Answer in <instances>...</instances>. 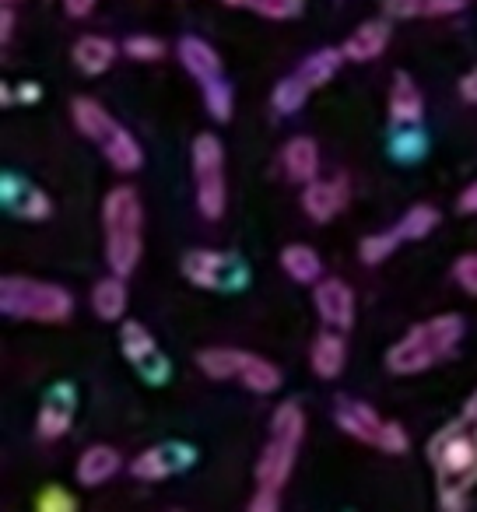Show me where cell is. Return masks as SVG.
<instances>
[{"mask_svg":"<svg viewBox=\"0 0 477 512\" xmlns=\"http://www.w3.org/2000/svg\"><path fill=\"white\" fill-rule=\"evenodd\" d=\"M463 337V320L456 313H442L428 323L411 327L390 351H386V369L393 376H418L432 369L439 358L453 355V348Z\"/></svg>","mask_w":477,"mask_h":512,"instance_id":"1","label":"cell"},{"mask_svg":"<svg viewBox=\"0 0 477 512\" xmlns=\"http://www.w3.org/2000/svg\"><path fill=\"white\" fill-rule=\"evenodd\" d=\"M141 197L130 186H116L102 200V232H106V260L116 274H130L141 260Z\"/></svg>","mask_w":477,"mask_h":512,"instance_id":"2","label":"cell"},{"mask_svg":"<svg viewBox=\"0 0 477 512\" xmlns=\"http://www.w3.org/2000/svg\"><path fill=\"white\" fill-rule=\"evenodd\" d=\"M428 463L435 470L439 488H463L477 484V425L463 418L460 425H446L428 442Z\"/></svg>","mask_w":477,"mask_h":512,"instance_id":"3","label":"cell"},{"mask_svg":"<svg viewBox=\"0 0 477 512\" xmlns=\"http://www.w3.org/2000/svg\"><path fill=\"white\" fill-rule=\"evenodd\" d=\"M0 309L11 320H32V323H64L74 309V299L67 288L50 285L36 278H8L0 281Z\"/></svg>","mask_w":477,"mask_h":512,"instance_id":"4","label":"cell"},{"mask_svg":"<svg viewBox=\"0 0 477 512\" xmlns=\"http://www.w3.org/2000/svg\"><path fill=\"white\" fill-rule=\"evenodd\" d=\"M193 176H197V207L204 218L225 214V151L214 134L193 141Z\"/></svg>","mask_w":477,"mask_h":512,"instance_id":"5","label":"cell"},{"mask_svg":"<svg viewBox=\"0 0 477 512\" xmlns=\"http://www.w3.org/2000/svg\"><path fill=\"white\" fill-rule=\"evenodd\" d=\"M183 274L190 285L204 292H235L250 281L243 260L232 253H218V249H190L183 256Z\"/></svg>","mask_w":477,"mask_h":512,"instance_id":"6","label":"cell"},{"mask_svg":"<svg viewBox=\"0 0 477 512\" xmlns=\"http://www.w3.org/2000/svg\"><path fill=\"white\" fill-rule=\"evenodd\" d=\"M120 348H123V358L141 372L148 383H165L169 379V358L158 351L155 337L144 323L130 320L120 327Z\"/></svg>","mask_w":477,"mask_h":512,"instance_id":"7","label":"cell"},{"mask_svg":"<svg viewBox=\"0 0 477 512\" xmlns=\"http://www.w3.org/2000/svg\"><path fill=\"white\" fill-rule=\"evenodd\" d=\"M74 411H78V393H74V386L71 383L50 386L36 418L39 439L53 442V439H60V435H67V428H71V421H74Z\"/></svg>","mask_w":477,"mask_h":512,"instance_id":"8","label":"cell"},{"mask_svg":"<svg viewBox=\"0 0 477 512\" xmlns=\"http://www.w3.org/2000/svg\"><path fill=\"white\" fill-rule=\"evenodd\" d=\"M313 302H316V313H320V320L327 323V327L348 330L351 323H355V292H351L341 278L316 281Z\"/></svg>","mask_w":477,"mask_h":512,"instance_id":"9","label":"cell"},{"mask_svg":"<svg viewBox=\"0 0 477 512\" xmlns=\"http://www.w3.org/2000/svg\"><path fill=\"white\" fill-rule=\"evenodd\" d=\"M193 463V449L179 446V442H165V446H151L130 463V474L137 481H162V477L176 474V470L190 467Z\"/></svg>","mask_w":477,"mask_h":512,"instance_id":"10","label":"cell"},{"mask_svg":"<svg viewBox=\"0 0 477 512\" xmlns=\"http://www.w3.org/2000/svg\"><path fill=\"white\" fill-rule=\"evenodd\" d=\"M348 197H351V186L344 176H334V179H313L306 183V193H302V207L313 221H330L348 207Z\"/></svg>","mask_w":477,"mask_h":512,"instance_id":"11","label":"cell"},{"mask_svg":"<svg viewBox=\"0 0 477 512\" xmlns=\"http://www.w3.org/2000/svg\"><path fill=\"white\" fill-rule=\"evenodd\" d=\"M334 421L344 435H351V439H358V442H369V446H379V435H383V425H386L369 404L348 400V397L337 400Z\"/></svg>","mask_w":477,"mask_h":512,"instance_id":"12","label":"cell"},{"mask_svg":"<svg viewBox=\"0 0 477 512\" xmlns=\"http://www.w3.org/2000/svg\"><path fill=\"white\" fill-rule=\"evenodd\" d=\"M295 449H299L295 442L271 435V442H267L264 456H260V463H257V488H271V491L285 488L295 467Z\"/></svg>","mask_w":477,"mask_h":512,"instance_id":"13","label":"cell"},{"mask_svg":"<svg viewBox=\"0 0 477 512\" xmlns=\"http://www.w3.org/2000/svg\"><path fill=\"white\" fill-rule=\"evenodd\" d=\"M386 43H390V25L386 22H362L348 39H344L341 50L351 64H369V60H376L379 53L386 50Z\"/></svg>","mask_w":477,"mask_h":512,"instance_id":"14","label":"cell"},{"mask_svg":"<svg viewBox=\"0 0 477 512\" xmlns=\"http://www.w3.org/2000/svg\"><path fill=\"white\" fill-rule=\"evenodd\" d=\"M281 165H285L288 179H295V183H313L320 176V148H316L313 137H292L285 144Z\"/></svg>","mask_w":477,"mask_h":512,"instance_id":"15","label":"cell"},{"mask_svg":"<svg viewBox=\"0 0 477 512\" xmlns=\"http://www.w3.org/2000/svg\"><path fill=\"white\" fill-rule=\"evenodd\" d=\"M0 186H4V204L15 214H22V218H29V221L50 218V197H46L43 190L22 183V179H15V176H4Z\"/></svg>","mask_w":477,"mask_h":512,"instance_id":"16","label":"cell"},{"mask_svg":"<svg viewBox=\"0 0 477 512\" xmlns=\"http://www.w3.org/2000/svg\"><path fill=\"white\" fill-rule=\"evenodd\" d=\"M179 60H183V67L200 81V85H204V81H211V78H221L218 50H214L211 43H204L200 36H183V39H179Z\"/></svg>","mask_w":477,"mask_h":512,"instance_id":"17","label":"cell"},{"mask_svg":"<svg viewBox=\"0 0 477 512\" xmlns=\"http://www.w3.org/2000/svg\"><path fill=\"white\" fill-rule=\"evenodd\" d=\"M99 148H102L106 162L113 165L116 172H137V169H141V162H144L141 144H137L134 134H130V130H123L120 123H116V127L109 130L106 137H102Z\"/></svg>","mask_w":477,"mask_h":512,"instance_id":"18","label":"cell"},{"mask_svg":"<svg viewBox=\"0 0 477 512\" xmlns=\"http://www.w3.org/2000/svg\"><path fill=\"white\" fill-rule=\"evenodd\" d=\"M421 113H425V102H421V92L414 88V81L407 78L404 71L393 74L390 120L397 123V127H414V123H421Z\"/></svg>","mask_w":477,"mask_h":512,"instance_id":"19","label":"cell"},{"mask_svg":"<svg viewBox=\"0 0 477 512\" xmlns=\"http://www.w3.org/2000/svg\"><path fill=\"white\" fill-rule=\"evenodd\" d=\"M344 362H348V344H344L341 330L330 327L313 344V372L320 379H337L344 372Z\"/></svg>","mask_w":477,"mask_h":512,"instance_id":"20","label":"cell"},{"mask_svg":"<svg viewBox=\"0 0 477 512\" xmlns=\"http://www.w3.org/2000/svg\"><path fill=\"white\" fill-rule=\"evenodd\" d=\"M120 470V453L113 446H88L78 460V481L85 488H99Z\"/></svg>","mask_w":477,"mask_h":512,"instance_id":"21","label":"cell"},{"mask_svg":"<svg viewBox=\"0 0 477 512\" xmlns=\"http://www.w3.org/2000/svg\"><path fill=\"white\" fill-rule=\"evenodd\" d=\"M71 57H74V64H78V71L102 74V71H109V67H113L116 43H113V39H106V36H81L78 43H74Z\"/></svg>","mask_w":477,"mask_h":512,"instance_id":"22","label":"cell"},{"mask_svg":"<svg viewBox=\"0 0 477 512\" xmlns=\"http://www.w3.org/2000/svg\"><path fill=\"white\" fill-rule=\"evenodd\" d=\"M92 309L99 320L116 323L123 313H127V285H123V274H109L99 285L92 288Z\"/></svg>","mask_w":477,"mask_h":512,"instance_id":"23","label":"cell"},{"mask_svg":"<svg viewBox=\"0 0 477 512\" xmlns=\"http://www.w3.org/2000/svg\"><path fill=\"white\" fill-rule=\"evenodd\" d=\"M281 267L292 281L299 285H316L323 274V260L313 246H302V242H292V246L281 249Z\"/></svg>","mask_w":477,"mask_h":512,"instance_id":"24","label":"cell"},{"mask_svg":"<svg viewBox=\"0 0 477 512\" xmlns=\"http://www.w3.org/2000/svg\"><path fill=\"white\" fill-rule=\"evenodd\" d=\"M463 8L467 0H386V15L393 18H446Z\"/></svg>","mask_w":477,"mask_h":512,"instance_id":"25","label":"cell"},{"mask_svg":"<svg viewBox=\"0 0 477 512\" xmlns=\"http://www.w3.org/2000/svg\"><path fill=\"white\" fill-rule=\"evenodd\" d=\"M71 116H74V127H78L85 137H92L95 144H99L102 137H106L109 130L116 127V120L95 99H74Z\"/></svg>","mask_w":477,"mask_h":512,"instance_id":"26","label":"cell"},{"mask_svg":"<svg viewBox=\"0 0 477 512\" xmlns=\"http://www.w3.org/2000/svg\"><path fill=\"white\" fill-rule=\"evenodd\" d=\"M239 379H243V386H250L253 393H274L281 386V369L274 362H267V358L246 351L243 365H239Z\"/></svg>","mask_w":477,"mask_h":512,"instance_id":"27","label":"cell"},{"mask_svg":"<svg viewBox=\"0 0 477 512\" xmlns=\"http://www.w3.org/2000/svg\"><path fill=\"white\" fill-rule=\"evenodd\" d=\"M344 50H316L313 57H306V64L299 67V78L306 81L309 88H323L330 78H334L337 71H341V64H344Z\"/></svg>","mask_w":477,"mask_h":512,"instance_id":"28","label":"cell"},{"mask_svg":"<svg viewBox=\"0 0 477 512\" xmlns=\"http://www.w3.org/2000/svg\"><path fill=\"white\" fill-rule=\"evenodd\" d=\"M243 355L246 351H235V348H207L197 355V365L204 369V376H211V379H239Z\"/></svg>","mask_w":477,"mask_h":512,"instance_id":"29","label":"cell"},{"mask_svg":"<svg viewBox=\"0 0 477 512\" xmlns=\"http://www.w3.org/2000/svg\"><path fill=\"white\" fill-rule=\"evenodd\" d=\"M228 8H246L260 18H271V22H288V18H299L306 0H221Z\"/></svg>","mask_w":477,"mask_h":512,"instance_id":"30","label":"cell"},{"mask_svg":"<svg viewBox=\"0 0 477 512\" xmlns=\"http://www.w3.org/2000/svg\"><path fill=\"white\" fill-rule=\"evenodd\" d=\"M309 92H313V88H309L299 74H292V78H281L278 85H274L271 102H274V109H278V113L288 116V113H299V109L306 106Z\"/></svg>","mask_w":477,"mask_h":512,"instance_id":"31","label":"cell"},{"mask_svg":"<svg viewBox=\"0 0 477 512\" xmlns=\"http://www.w3.org/2000/svg\"><path fill=\"white\" fill-rule=\"evenodd\" d=\"M271 435H278V439H288V442L299 446L302 435H306V414H302V407L292 404V400H285L271 418Z\"/></svg>","mask_w":477,"mask_h":512,"instance_id":"32","label":"cell"},{"mask_svg":"<svg viewBox=\"0 0 477 512\" xmlns=\"http://www.w3.org/2000/svg\"><path fill=\"white\" fill-rule=\"evenodd\" d=\"M439 225V211H435L432 204H414L411 211L400 218V225H397V232H400V239H425L432 228Z\"/></svg>","mask_w":477,"mask_h":512,"instance_id":"33","label":"cell"},{"mask_svg":"<svg viewBox=\"0 0 477 512\" xmlns=\"http://www.w3.org/2000/svg\"><path fill=\"white\" fill-rule=\"evenodd\" d=\"M232 88H228V81H221V78H211V81H204V106H207V113L214 116V120H232Z\"/></svg>","mask_w":477,"mask_h":512,"instance_id":"34","label":"cell"},{"mask_svg":"<svg viewBox=\"0 0 477 512\" xmlns=\"http://www.w3.org/2000/svg\"><path fill=\"white\" fill-rule=\"evenodd\" d=\"M400 242V232L393 228V232H383V235H369V239H362V246H358V253H362L365 264H383L386 256L397 249Z\"/></svg>","mask_w":477,"mask_h":512,"instance_id":"35","label":"cell"},{"mask_svg":"<svg viewBox=\"0 0 477 512\" xmlns=\"http://www.w3.org/2000/svg\"><path fill=\"white\" fill-rule=\"evenodd\" d=\"M123 53H127L130 60H141V64H148V60H158L165 53V43L155 36H130L127 43H123Z\"/></svg>","mask_w":477,"mask_h":512,"instance_id":"36","label":"cell"},{"mask_svg":"<svg viewBox=\"0 0 477 512\" xmlns=\"http://www.w3.org/2000/svg\"><path fill=\"white\" fill-rule=\"evenodd\" d=\"M421 151H425V134L418 130V123H414V127H407L404 134L393 137V155H397V158H418Z\"/></svg>","mask_w":477,"mask_h":512,"instance_id":"37","label":"cell"},{"mask_svg":"<svg viewBox=\"0 0 477 512\" xmlns=\"http://www.w3.org/2000/svg\"><path fill=\"white\" fill-rule=\"evenodd\" d=\"M39 509L43 512H74L78 509V502H74L71 491H64L60 484H50V488L39 495Z\"/></svg>","mask_w":477,"mask_h":512,"instance_id":"38","label":"cell"},{"mask_svg":"<svg viewBox=\"0 0 477 512\" xmlns=\"http://www.w3.org/2000/svg\"><path fill=\"white\" fill-rule=\"evenodd\" d=\"M453 278L467 295H477V253H463L460 260H456Z\"/></svg>","mask_w":477,"mask_h":512,"instance_id":"39","label":"cell"},{"mask_svg":"<svg viewBox=\"0 0 477 512\" xmlns=\"http://www.w3.org/2000/svg\"><path fill=\"white\" fill-rule=\"evenodd\" d=\"M407 446H411V439H407L404 425H400V421H386L383 435H379V449L397 456V453H407Z\"/></svg>","mask_w":477,"mask_h":512,"instance_id":"40","label":"cell"},{"mask_svg":"<svg viewBox=\"0 0 477 512\" xmlns=\"http://www.w3.org/2000/svg\"><path fill=\"white\" fill-rule=\"evenodd\" d=\"M281 505V491L271 488H257V495L250 498V512H278Z\"/></svg>","mask_w":477,"mask_h":512,"instance_id":"41","label":"cell"},{"mask_svg":"<svg viewBox=\"0 0 477 512\" xmlns=\"http://www.w3.org/2000/svg\"><path fill=\"white\" fill-rule=\"evenodd\" d=\"M439 505L446 512H463L467 509V491L463 488H439Z\"/></svg>","mask_w":477,"mask_h":512,"instance_id":"42","label":"cell"},{"mask_svg":"<svg viewBox=\"0 0 477 512\" xmlns=\"http://www.w3.org/2000/svg\"><path fill=\"white\" fill-rule=\"evenodd\" d=\"M456 211H460V214H477V179L460 193V200H456Z\"/></svg>","mask_w":477,"mask_h":512,"instance_id":"43","label":"cell"},{"mask_svg":"<svg viewBox=\"0 0 477 512\" xmlns=\"http://www.w3.org/2000/svg\"><path fill=\"white\" fill-rule=\"evenodd\" d=\"M64 8H67V15H71V18H88V15H92V8H95V0H64Z\"/></svg>","mask_w":477,"mask_h":512,"instance_id":"44","label":"cell"},{"mask_svg":"<svg viewBox=\"0 0 477 512\" xmlns=\"http://www.w3.org/2000/svg\"><path fill=\"white\" fill-rule=\"evenodd\" d=\"M11 32H15V11L4 8V11H0V43H8Z\"/></svg>","mask_w":477,"mask_h":512,"instance_id":"45","label":"cell"},{"mask_svg":"<svg viewBox=\"0 0 477 512\" xmlns=\"http://www.w3.org/2000/svg\"><path fill=\"white\" fill-rule=\"evenodd\" d=\"M460 95H463L467 102H474V106H477V71H470L467 78L460 81Z\"/></svg>","mask_w":477,"mask_h":512,"instance_id":"46","label":"cell"},{"mask_svg":"<svg viewBox=\"0 0 477 512\" xmlns=\"http://www.w3.org/2000/svg\"><path fill=\"white\" fill-rule=\"evenodd\" d=\"M18 102H39V85L36 81H25V85H18Z\"/></svg>","mask_w":477,"mask_h":512,"instance_id":"47","label":"cell"},{"mask_svg":"<svg viewBox=\"0 0 477 512\" xmlns=\"http://www.w3.org/2000/svg\"><path fill=\"white\" fill-rule=\"evenodd\" d=\"M463 418L474 421V425H477V390L470 393V400H467V404H463Z\"/></svg>","mask_w":477,"mask_h":512,"instance_id":"48","label":"cell"},{"mask_svg":"<svg viewBox=\"0 0 477 512\" xmlns=\"http://www.w3.org/2000/svg\"><path fill=\"white\" fill-rule=\"evenodd\" d=\"M0 102H4V106H11V102H15V95H11V85H0Z\"/></svg>","mask_w":477,"mask_h":512,"instance_id":"49","label":"cell"},{"mask_svg":"<svg viewBox=\"0 0 477 512\" xmlns=\"http://www.w3.org/2000/svg\"><path fill=\"white\" fill-rule=\"evenodd\" d=\"M4 4H15V0H4Z\"/></svg>","mask_w":477,"mask_h":512,"instance_id":"50","label":"cell"}]
</instances>
